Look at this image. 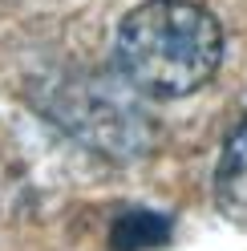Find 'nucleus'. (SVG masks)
Instances as JSON below:
<instances>
[{
    "label": "nucleus",
    "instance_id": "f257e3e1",
    "mask_svg": "<svg viewBox=\"0 0 247 251\" xmlns=\"http://www.w3.org/2000/svg\"><path fill=\"white\" fill-rule=\"evenodd\" d=\"M118 73L150 98H187L223 61V28L195 0H146L114 37Z\"/></svg>",
    "mask_w": 247,
    "mask_h": 251
},
{
    "label": "nucleus",
    "instance_id": "7ed1b4c3",
    "mask_svg": "<svg viewBox=\"0 0 247 251\" xmlns=\"http://www.w3.org/2000/svg\"><path fill=\"white\" fill-rule=\"evenodd\" d=\"M162 243H171V219L154 211H126L110 231L114 251H154Z\"/></svg>",
    "mask_w": 247,
    "mask_h": 251
},
{
    "label": "nucleus",
    "instance_id": "f03ea898",
    "mask_svg": "<svg viewBox=\"0 0 247 251\" xmlns=\"http://www.w3.org/2000/svg\"><path fill=\"white\" fill-rule=\"evenodd\" d=\"M215 202L231 223L247 227V118L227 134L215 166Z\"/></svg>",
    "mask_w": 247,
    "mask_h": 251
}]
</instances>
